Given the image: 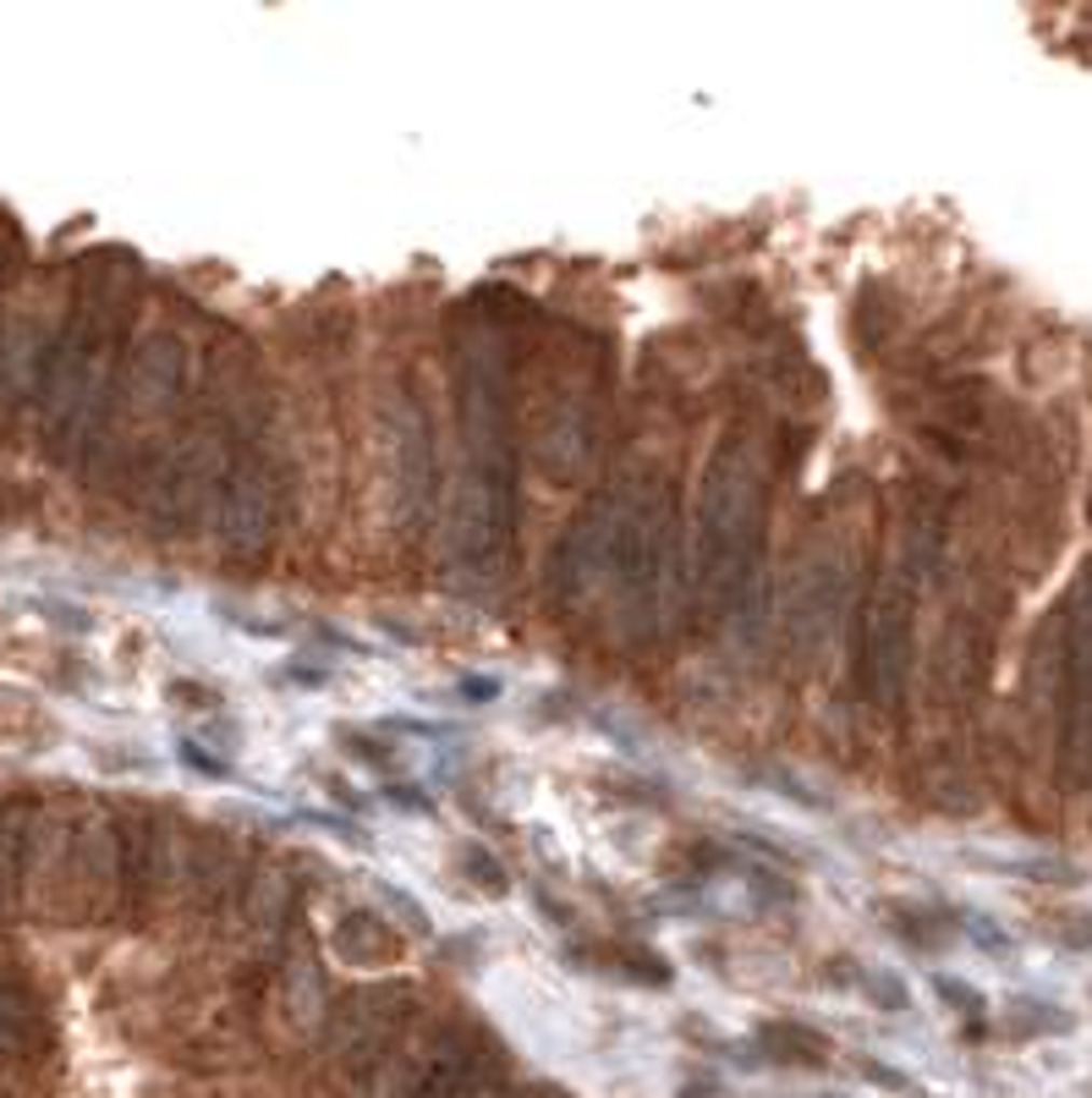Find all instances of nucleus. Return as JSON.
<instances>
[{"mask_svg":"<svg viewBox=\"0 0 1092 1098\" xmlns=\"http://www.w3.org/2000/svg\"><path fill=\"white\" fill-rule=\"evenodd\" d=\"M857 1071H862L868 1082H879V1087L900 1093V1098H906V1093H917V1082H912V1076H906V1071H889V1066H884V1060H873V1055H862V1060H857Z\"/></svg>","mask_w":1092,"mask_h":1098,"instance_id":"ddd939ff","label":"nucleus"},{"mask_svg":"<svg viewBox=\"0 0 1092 1098\" xmlns=\"http://www.w3.org/2000/svg\"><path fill=\"white\" fill-rule=\"evenodd\" d=\"M170 698H188L181 709H204V714L220 709V692L215 687H193V682H170Z\"/></svg>","mask_w":1092,"mask_h":1098,"instance_id":"2eb2a0df","label":"nucleus"},{"mask_svg":"<svg viewBox=\"0 0 1092 1098\" xmlns=\"http://www.w3.org/2000/svg\"><path fill=\"white\" fill-rule=\"evenodd\" d=\"M1060 747L1076 780H1092V566L1065 609L1060 643Z\"/></svg>","mask_w":1092,"mask_h":1098,"instance_id":"7ed1b4c3","label":"nucleus"},{"mask_svg":"<svg viewBox=\"0 0 1092 1098\" xmlns=\"http://www.w3.org/2000/svg\"><path fill=\"white\" fill-rule=\"evenodd\" d=\"M495 692H500L495 676H461V698H478V703H483V698H495Z\"/></svg>","mask_w":1092,"mask_h":1098,"instance_id":"f3484780","label":"nucleus"},{"mask_svg":"<svg viewBox=\"0 0 1092 1098\" xmlns=\"http://www.w3.org/2000/svg\"><path fill=\"white\" fill-rule=\"evenodd\" d=\"M934 994L944 1000V1005H955L972 1027H983V1016H989V1000L972 989V984H960V978H950V972H934Z\"/></svg>","mask_w":1092,"mask_h":1098,"instance_id":"6e6552de","label":"nucleus"},{"mask_svg":"<svg viewBox=\"0 0 1092 1098\" xmlns=\"http://www.w3.org/2000/svg\"><path fill=\"white\" fill-rule=\"evenodd\" d=\"M379 797H385V802H396V808H406V813H429V808H434V802L423 797L417 785H385Z\"/></svg>","mask_w":1092,"mask_h":1098,"instance_id":"dca6fc26","label":"nucleus"},{"mask_svg":"<svg viewBox=\"0 0 1092 1098\" xmlns=\"http://www.w3.org/2000/svg\"><path fill=\"white\" fill-rule=\"evenodd\" d=\"M516 522V445H511V374L495 346H478L461 374V555L495 566Z\"/></svg>","mask_w":1092,"mask_h":1098,"instance_id":"f257e3e1","label":"nucleus"},{"mask_svg":"<svg viewBox=\"0 0 1092 1098\" xmlns=\"http://www.w3.org/2000/svg\"><path fill=\"white\" fill-rule=\"evenodd\" d=\"M379 895H385V906L396 911V918H401V923H406L412 934H429V911H423V906H417V901H412L406 890H396V884H379Z\"/></svg>","mask_w":1092,"mask_h":1098,"instance_id":"9b49d317","label":"nucleus"},{"mask_svg":"<svg viewBox=\"0 0 1092 1098\" xmlns=\"http://www.w3.org/2000/svg\"><path fill=\"white\" fill-rule=\"evenodd\" d=\"M960 918H966V923H960V934H972L983 950H1010V934H1005V929H994L989 918H978V911H960Z\"/></svg>","mask_w":1092,"mask_h":1098,"instance_id":"4468645a","label":"nucleus"},{"mask_svg":"<svg viewBox=\"0 0 1092 1098\" xmlns=\"http://www.w3.org/2000/svg\"><path fill=\"white\" fill-rule=\"evenodd\" d=\"M889 929L912 950H939L950 939V923H939L934 911H917V906H889Z\"/></svg>","mask_w":1092,"mask_h":1098,"instance_id":"39448f33","label":"nucleus"},{"mask_svg":"<svg viewBox=\"0 0 1092 1098\" xmlns=\"http://www.w3.org/2000/svg\"><path fill=\"white\" fill-rule=\"evenodd\" d=\"M1010 1032H1021V1039H1033V1032H1070V1016L1049 1000H1015Z\"/></svg>","mask_w":1092,"mask_h":1098,"instance_id":"423d86ee","label":"nucleus"},{"mask_svg":"<svg viewBox=\"0 0 1092 1098\" xmlns=\"http://www.w3.org/2000/svg\"><path fill=\"white\" fill-rule=\"evenodd\" d=\"M176 758H181V764H188L193 774H209V780H225V774H231V764H225V758H215V753H204V747H198V742H188V737H181V742H176Z\"/></svg>","mask_w":1092,"mask_h":1098,"instance_id":"f8f14e48","label":"nucleus"},{"mask_svg":"<svg viewBox=\"0 0 1092 1098\" xmlns=\"http://www.w3.org/2000/svg\"><path fill=\"white\" fill-rule=\"evenodd\" d=\"M461 863H472V868H478V884L489 890V895H506V890H511L506 868H500V863H495V857H489V851H483V846H467V851H461Z\"/></svg>","mask_w":1092,"mask_h":1098,"instance_id":"9d476101","label":"nucleus"},{"mask_svg":"<svg viewBox=\"0 0 1092 1098\" xmlns=\"http://www.w3.org/2000/svg\"><path fill=\"white\" fill-rule=\"evenodd\" d=\"M763 483L747 456V445H724L719 462L708 467V495H703V527H697V572L703 588H719L724 599H736L752 588V566L763 549Z\"/></svg>","mask_w":1092,"mask_h":1098,"instance_id":"f03ea898","label":"nucleus"},{"mask_svg":"<svg viewBox=\"0 0 1092 1098\" xmlns=\"http://www.w3.org/2000/svg\"><path fill=\"white\" fill-rule=\"evenodd\" d=\"M763 1044L774 1049V1060H791V1066H824V1032L813 1027H797V1021H774L763 1027Z\"/></svg>","mask_w":1092,"mask_h":1098,"instance_id":"20e7f679","label":"nucleus"},{"mask_svg":"<svg viewBox=\"0 0 1092 1098\" xmlns=\"http://www.w3.org/2000/svg\"><path fill=\"white\" fill-rule=\"evenodd\" d=\"M335 737H341V742H346V747H351V753H357L362 764H374V769H396V753H390L385 742H374L369 730H357V725H341Z\"/></svg>","mask_w":1092,"mask_h":1098,"instance_id":"1a4fd4ad","label":"nucleus"},{"mask_svg":"<svg viewBox=\"0 0 1092 1098\" xmlns=\"http://www.w3.org/2000/svg\"><path fill=\"white\" fill-rule=\"evenodd\" d=\"M857 989H862L884 1016H906V1011H912V989H906L900 978H889V972H857Z\"/></svg>","mask_w":1092,"mask_h":1098,"instance_id":"0eeeda50","label":"nucleus"}]
</instances>
